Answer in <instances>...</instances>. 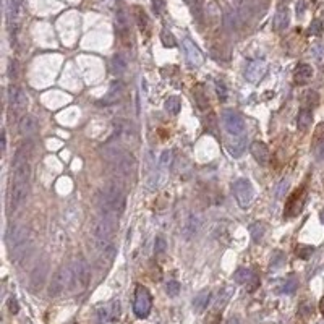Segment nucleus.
<instances>
[{"label":"nucleus","instance_id":"f257e3e1","mask_svg":"<svg viewBox=\"0 0 324 324\" xmlns=\"http://www.w3.org/2000/svg\"><path fill=\"white\" fill-rule=\"evenodd\" d=\"M30 154L25 146H20L13 159V180L10 188V209L15 211L23 205L28 196L30 185Z\"/></svg>","mask_w":324,"mask_h":324},{"label":"nucleus","instance_id":"f03ea898","mask_svg":"<svg viewBox=\"0 0 324 324\" xmlns=\"http://www.w3.org/2000/svg\"><path fill=\"white\" fill-rule=\"evenodd\" d=\"M125 203H127V196H125L122 185L117 182L109 183L99 191L98 206L101 214L119 217L125 209Z\"/></svg>","mask_w":324,"mask_h":324},{"label":"nucleus","instance_id":"7ed1b4c3","mask_svg":"<svg viewBox=\"0 0 324 324\" xmlns=\"http://www.w3.org/2000/svg\"><path fill=\"white\" fill-rule=\"evenodd\" d=\"M117 225H119V217H114V216L101 214L98 219L94 221L93 235H94L96 241H98L101 250L114 243L112 239L115 235V229H117Z\"/></svg>","mask_w":324,"mask_h":324},{"label":"nucleus","instance_id":"20e7f679","mask_svg":"<svg viewBox=\"0 0 324 324\" xmlns=\"http://www.w3.org/2000/svg\"><path fill=\"white\" fill-rule=\"evenodd\" d=\"M153 308V297L149 290L144 285H138L135 290V302H133V311L138 318H148Z\"/></svg>","mask_w":324,"mask_h":324},{"label":"nucleus","instance_id":"39448f33","mask_svg":"<svg viewBox=\"0 0 324 324\" xmlns=\"http://www.w3.org/2000/svg\"><path fill=\"white\" fill-rule=\"evenodd\" d=\"M71 287V268L68 266H60L55 271L54 277L49 285V295L51 297H59L65 289Z\"/></svg>","mask_w":324,"mask_h":324},{"label":"nucleus","instance_id":"423d86ee","mask_svg":"<svg viewBox=\"0 0 324 324\" xmlns=\"http://www.w3.org/2000/svg\"><path fill=\"white\" fill-rule=\"evenodd\" d=\"M232 191H234L235 201L239 203V206L241 209H246V207L253 203L255 191H253V187H251L250 180H246V178H239V180H235L234 187H232Z\"/></svg>","mask_w":324,"mask_h":324},{"label":"nucleus","instance_id":"0eeeda50","mask_svg":"<svg viewBox=\"0 0 324 324\" xmlns=\"http://www.w3.org/2000/svg\"><path fill=\"white\" fill-rule=\"evenodd\" d=\"M91 279V271L88 263L80 258L71 266V289H86Z\"/></svg>","mask_w":324,"mask_h":324},{"label":"nucleus","instance_id":"6e6552de","mask_svg":"<svg viewBox=\"0 0 324 324\" xmlns=\"http://www.w3.org/2000/svg\"><path fill=\"white\" fill-rule=\"evenodd\" d=\"M114 162L117 164L119 172L125 177H135L136 173V159H135L132 154L122 153L120 149H115L114 151Z\"/></svg>","mask_w":324,"mask_h":324},{"label":"nucleus","instance_id":"1a4fd4ad","mask_svg":"<svg viewBox=\"0 0 324 324\" xmlns=\"http://www.w3.org/2000/svg\"><path fill=\"white\" fill-rule=\"evenodd\" d=\"M222 120H224L225 130L232 136H239V135L245 133V119L241 117V114L235 112V110H225Z\"/></svg>","mask_w":324,"mask_h":324},{"label":"nucleus","instance_id":"9d476101","mask_svg":"<svg viewBox=\"0 0 324 324\" xmlns=\"http://www.w3.org/2000/svg\"><path fill=\"white\" fill-rule=\"evenodd\" d=\"M8 104H10V109L13 114H20L26 109L28 98H26V93L20 86L12 85L10 88H8Z\"/></svg>","mask_w":324,"mask_h":324},{"label":"nucleus","instance_id":"9b49d317","mask_svg":"<svg viewBox=\"0 0 324 324\" xmlns=\"http://www.w3.org/2000/svg\"><path fill=\"white\" fill-rule=\"evenodd\" d=\"M266 70H268V65H266L264 60H251L248 65H246L245 70V78L250 83H258V81L263 78Z\"/></svg>","mask_w":324,"mask_h":324},{"label":"nucleus","instance_id":"f8f14e48","mask_svg":"<svg viewBox=\"0 0 324 324\" xmlns=\"http://www.w3.org/2000/svg\"><path fill=\"white\" fill-rule=\"evenodd\" d=\"M234 279H235L239 284L246 285V289H248L250 292L256 290V287L259 285V277H258V275H256L251 269H246V268L237 269V273L234 274Z\"/></svg>","mask_w":324,"mask_h":324},{"label":"nucleus","instance_id":"ddd939ff","mask_svg":"<svg viewBox=\"0 0 324 324\" xmlns=\"http://www.w3.org/2000/svg\"><path fill=\"white\" fill-rule=\"evenodd\" d=\"M28 234H30V230H28L26 225H17V227H13V230L10 232V235H8V246H10L12 250L20 248L21 245L26 243Z\"/></svg>","mask_w":324,"mask_h":324},{"label":"nucleus","instance_id":"4468645a","mask_svg":"<svg viewBox=\"0 0 324 324\" xmlns=\"http://www.w3.org/2000/svg\"><path fill=\"white\" fill-rule=\"evenodd\" d=\"M183 49H185L187 59H188V62H190V65L200 67V65L203 64V54H201V51L198 49V46L190 39V37H185V39H183Z\"/></svg>","mask_w":324,"mask_h":324},{"label":"nucleus","instance_id":"2eb2a0df","mask_svg":"<svg viewBox=\"0 0 324 324\" xmlns=\"http://www.w3.org/2000/svg\"><path fill=\"white\" fill-rule=\"evenodd\" d=\"M250 151H251V154H253L255 161L258 164H261V166H268L269 164L271 153H269V148L266 146L263 141H253L251 143Z\"/></svg>","mask_w":324,"mask_h":324},{"label":"nucleus","instance_id":"dca6fc26","mask_svg":"<svg viewBox=\"0 0 324 324\" xmlns=\"http://www.w3.org/2000/svg\"><path fill=\"white\" fill-rule=\"evenodd\" d=\"M303 201H305V193L303 191H297L290 196V200L285 206V214L287 217H295L300 211L303 209Z\"/></svg>","mask_w":324,"mask_h":324},{"label":"nucleus","instance_id":"f3484780","mask_svg":"<svg viewBox=\"0 0 324 324\" xmlns=\"http://www.w3.org/2000/svg\"><path fill=\"white\" fill-rule=\"evenodd\" d=\"M115 30H117V34L120 37V41L125 42V44H128V41H130V26H128L127 17H125V13L122 10H119L117 18H115Z\"/></svg>","mask_w":324,"mask_h":324},{"label":"nucleus","instance_id":"a211bd4d","mask_svg":"<svg viewBox=\"0 0 324 324\" xmlns=\"http://www.w3.org/2000/svg\"><path fill=\"white\" fill-rule=\"evenodd\" d=\"M18 128H20L21 136L30 138L37 132V120L33 117V115H23L20 123H18Z\"/></svg>","mask_w":324,"mask_h":324},{"label":"nucleus","instance_id":"6ab92c4d","mask_svg":"<svg viewBox=\"0 0 324 324\" xmlns=\"http://www.w3.org/2000/svg\"><path fill=\"white\" fill-rule=\"evenodd\" d=\"M313 78V68L311 65L308 64H300L297 68H295L293 73V81L297 85H308Z\"/></svg>","mask_w":324,"mask_h":324},{"label":"nucleus","instance_id":"aec40b11","mask_svg":"<svg viewBox=\"0 0 324 324\" xmlns=\"http://www.w3.org/2000/svg\"><path fill=\"white\" fill-rule=\"evenodd\" d=\"M119 311H120V303L117 300H114V302H110L107 307L101 308L98 314H99V324H102L105 321H110V319H115L119 316Z\"/></svg>","mask_w":324,"mask_h":324},{"label":"nucleus","instance_id":"412c9836","mask_svg":"<svg viewBox=\"0 0 324 324\" xmlns=\"http://www.w3.org/2000/svg\"><path fill=\"white\" fill-rule=\"evenodd\" d=\"M245 144H246V138L243 135H239V136H234L230 141H227V149L234 157L241 156V153L245 151Z\"/></svg>","mask_w":324,"mask_h":324},{"label":"nucleus","instance_id":"4be33fe9","mask_svg":"<svg viewBox=\"0 0 324 324\" xmlns=\"http://www.w3.org/2000/svg\"><path fill=\"white\" fill-rule=\"evenodd\" d=\"M287 26H289V10L285 7H282L275 12V17L273 20V30L279 33V31H284Z\"/></svg>","mask_w":324,"mask_h":324},{"label":"nucleus","instance_id":"5701e85b","mask_svg":"<svg viewBox=\"0 0 324 324\" xmlns=\"http://www.w3.org/2000/svg\"><path fill=\"white\" fill-rule=\"evenodd\" d=\"M209 300H211V292L209 290H203L195 297L193 300V308H195L196 313H203L205 309L207 308V305H209Z\"/></svg>","mask_w":324,"mask_h":324},{"label":"nucleus","instance_id":"b1692460","mask_svg":"<svg viewBox=\"0 0 324 324\" xmlns=\"http://www.w3.org/2000/svg\"><path fill=\"white\" fill-rule=\"evenodd\" d=\"M133 15H135V20H136V25H138V30L141 33H148L149 30V18L146 15V12L143 10L141 7H133Z\"/></svg>","mask_w":324,"mask_h":324},{"label":"nucleus","instance_id":"393cba45","mask_svg":"<svg viewBox=\"0 0 324 324\" xmlns=\"http://www.w3.org/2000/svg\"><path fill=\"white\" fill-rule=\"evenodd\" d=\"M313 123V114H311V109H303L300 110L298 114V119H297V125L298 128L302 130V132H307V130L311 127Z\"/></svg>","mask_w":324,"mask_h":324},{"label":"nucleus","instance_id":"a878e982","mask_svg":"<svg viewBox=\"0 0 324 324\" xmlns=\"http://www.w3.org/2000/svg\"><path fill=\"white\" fill-rule=\"evenodd\" d=\"M319 104V94L316 91L308 89L307 93L302 96V107L303 109H313Z\"/></svg>","mask_w":324,"mask_h":324},{"label":"nucleus","instance_id":"bb28decb","mask_svg":"<svg viewBox=\"0 0 324 324\" xmlns=\"http://www.w3.org/2000/svg\"><path fill=\"white\" fill-rule=\"evenodd\" d=\"M112 71H114V75H117V76L123 75L125 71H127V60H125L120 54L114 55V59H112Z\"/></svg>","mask_w":324,"mask_h":324},{"label":"nucleus","instance_id":"cd10ccee","mask_svg":"<svg viewBox=\"0 0 324 324\" xmlns=\"http://www.w3.org/2000/svg\"><path fill=\"white\" fill-rule=\"evenodd\" d=\"M180 107H182V102H180V99L175 98V96H172V98H167L166 102H164V109H166L167 112L172 114V115H175V114L180 112Z\"/></svg>","mask_w":324,"mask_h":324},{"label":"nucleus","instance_id":"c85d7f7f","mask_svg":"<svg viewBox=\"0 0 324 324\" xmlns=\"http://www.w3.org/2000/svg\"><path fill=\"white\" fill-rule=\"evenodd\" d=\"M196 230H198V217L190 216V219L187 221L185 229H183V234H185L187 239H190L193 234H196Z\"/></svg>","mask_w":324,"mask_h":324},{"label":"nucleus","instance_id":"c756f323","mask_svg":"<svg viewBox=\"0 0 324 324\" xmlns=\"http://www.w3.org/2000/svg\"><path fill=\"white\" fill-rule=\"evenodd\" d=\"M250 235L255 241H259L261 237L264 235V224L263 222H255V224L250 227Z\"/></svg>","mask_w":324,"mask_h":324},{"label":"nucleus","instance_id":"7c9ffc66","mask_svg":"<svg viewBox=\"0 0 324 324\" xmlns=\"http://www.w3.org/2000/svg\"><path fill=\"white\" fill-rule=\"evenodd\" d=\"M120 93H122V85L120 83H114L112 88H110L109 94H107V102H115V101H119L120 98Z\"/></svg>","mask_w":324,"mask_h":324},{"label":"nucleus","instance_id":"2f4dec72","mask_svg":"<svg viewBox=\"0 0 324 324\" xmlns=\"http://www.w3.org/2000/svg\"><path fill=\"white\" fill-rule=\"evenodd\" d=\"M161 41H162V44L166 46V47H175V37H173V34L169 30H162L161 31Z\"/></svg>","mask_w":324,"mask_h":324},{"label":"nucleus","instance_id":"473e14b6","mask_svg":"<svg viewBox=\"0 0 324 324\" xmlns=\"http://www.w3.org/2000/svg\"><path fill=\"white\" fill-rule=\"evenodd\" d=\"M313 251H314V248H313V246H309V245L300 243L297 246V256H298V258H302V259H308L309 256L313 255Z\"/></svg>","mask_w":324,"mask_h":324},{"label":"nucleus","instance_id":"72a5a7b5","mask_svg":"<svg viewBox=\"0 0 324 324\" xmlns=\"http://www.w3.org/2000/svg\"><path fill=\"white\" fill-rule=\"evenodd\" d=\"M195 99H196V104L200 105L201 109H206L207 99H206V94H205V91H203L201 86H196V89H195Z\"/></svg>","mask_w":324,"mask_h":324},{"label":"nucleus","instance_id":"f704fd0d","mask_svg":"<svg viewBox=\"0 0 324 324\" xmlns=\"http://www.w3.org/2000/svg\"><path fill=\"white\" fill-rule=\"evenodd\" d=\"M308 33L309 34H313V36H321L323 34V23L319 20H314L311 25H309Z\"/></svg>","mask_w":324,"mask_h":324},{"label":"nucleus","instance_id":"c9c22d12","mask_svg":"<svg viewBox=\"0 0 324 324\" xmlns=\"http://www.w3.org/2000/svg\"><path fill=\"white\" fill-rule=\"evenodd\" d=\"M178 292H180V284H178L177 280H171V282L167 284V293H169V297H177Z\"/></svg>","mask_w":324,"mask_h":324},{"label":"nucleus","instance_id":"e433bc0d","mask_svg":"<svg viewBox=\"0 0 324 324\" xmlns=\"http://www.w3.org/2000/svg\"><path fill=\"white\" fill-rule=\"evenodd\" d=\"M166 248H167L166 240H164L162 237H157L156 243H154V251H156V255H162L164 251H166Z\"/></svg>","mask_w":324,"mask_h":324},{"label":"nucleus","instance_id":"4c0bfd02","mask_svg":"<svg viewBox=\"0 0 324 324\" xmlns=\"http://www.w3.org/2000/svg\"><path fill=\"white\" fill-rule=\"evenodd\" d=\"M8 76H10L12 80H15L18 76V62L15 59L10 60V64H8Z\"/></svg>","mask_w":324,"mask_h":324},{"label":"nucleus","instance_id":"58836bf2","mask_svg":"<svg viewBox=\"0 0 324 324\" xmlns=\"http://www.w3.org/2000/svg\"><path fill=\"white\" fill-rule=\"evenodd\" d=\"M172 164V151H164L161 156V167L166 169Z\"/></svg>","mask_w":324,"mask_h":324},{"label":"nucleus","instance_id":"ea45409f","mask_svg":"<svg viewBox=\"0 0 324 324\" xmlns=\"http://www.w3.org/2000/svg\"><path fill=\"white\" fill-rule=\"evenodd\" d=\"M164 8H166V2L164 0H153V10L156 15H161Z\"/></svg>","mask_w":324,"mask_h":324},{"label":"nucleus","instance_id":"a19ab883","mask_svg":"<svg viewBox=\"0 0 324 324\" xmlns=\"http://www.w3.org/2000/svg\"><path fill=\"white\" fill-rule=\"evenodd\" d=\"M314 138H316V144L324 141V123H319L316 132H314Z\"/></svg>","mask_w":324,"mask_h":324},{"label":"nucleus","instance_id":"79ce46f5","mask_svg":"<svg viewBox=\"0 0 324 324\" xmlns=\"http://www.w3.org/2000/svg\"><path fill=\"white\" fill-rule=\"evenodd\" d=\"M282 263H284V256H282V253H275V255H274V259L271 261V269H277Z\"/></svg>","mask_w":324,"mask_h":324},{"label":"nucleus","instance_id":"37998d69","mask_svg":"<svg viewBox=\"0 0 324 324\" xmlns=\"http://www.w3.org/2000/svg\"><path fill=\"white\" fill-rule=\"evenodd\" d=\"M295 289H297V280L295 279H290L285 282V287H284V293H293Z\"/></svg>","mask_w":324,"mask_h":324},{"label":"nucleus","instance_id":"c03bdc74","mask_svg":"<svg viewBox=\"0 0 324 324\" xmlns=\"http://www.w3.org/2000/svg\"><path fill=\"white\" fill-rule=\"evenodd\" d=\"M216 91H217V96H219V101H225L227 99V89H225V86L222 83L216 85Z\"/></svg>","mask_w":324,"mask_h":324},{"label":"nucleus","instance_id":"a18cd8bd","mask_svg":"<svg viewBox=\"0 0 324 324\" xmlns=\"http://www.w3.org/2000/svg\"><path fill=\"white\" fill-rule=\"evenodd\" d=\"M289 187V180H282L279 183V187H277V191H275V196L277 198H282V195H284V188H287Z\"/></svg>","mask_w":324,"mask_h":324},{"label":"nucleus","instance_id":"49530a36","mask_svg":"<svg viewBox=\"0 0 324 324\" xmlns=\"http://www.w3.org/2000/svg\"><path fill=\"white\" fill-rule=\"evenodd\" d=\"M8 307H10V313H18V303L15 298H10L8 302Z\"/></svg>","mask_w":324,"mask_h":324},{"label":"nucleus","instance_id":"de8ad7c7","mask_svg":"<svg viewBox=\"0 0 324 324\" xmlns=\"http://www.w3.org/2000/svg\"><path fill=\"white\" fill-rule=\"evenodd\" d=\"M5 149H7V133H5V130L2 132V153H5Z\"/></svg>","mask_w":324,"mask_h":324},{"label":"nucleus","instance_id":"09e8293b","mask_svg":"<svg viewBox=\"0 0 324 324\" xmlns=\"http://www.w3.org/2000/svg\"><path fill=\"white\" fill-rule=\"evenodd\" d=\"M321 309H323V314H324V298L321 300Z\"/></svg>","mask_w":324,"mask_h":324}]
</instances>
